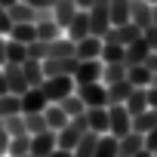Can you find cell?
<instances>
[{
	"label": "cell",
	"mask_w": 157,
	"mask_h": 157,
	"mask_svg": "<svg viewBox=\"0 0 157 157\" xmlns=\"http://www.w3.org/2000/svg\"><path fill=\"white\" fill-rule=\"evenodd\" d=\"M74 93L83 99L86 108H108V86L102 80H93V83H77Z\"/></svg>",
	"instance_id": "1"
},
{
	"label": "cell",
	"mask_w": 157,
	"mask_h": 157,
	"mask_svg": "<svg viewBox=\"0 0 157 157\" xmlns=\"http://www.w3.org/2000/svg\"><path fill=\"white\" fill-rule=\"evenodd\" d=\"M102 68H105V62L102 59H80L77 62V68H74V86L77 83H93V80H102Z\"/></svg>",
	"instance_id": "5"
},
{
	"label": "cell",
	"mask_w": 157,
	"mask_h": 157,
	"mask_svg": "<svg viewBox=\"0 0 157 157\" xmlns=\"http://www.w3.org/2000/svg\"><path fill=\"white\" fill-rule=\"evenodd\" d=\"M154 126H157V108H151V105H148L142 114H136V117H132V129H136V132H142V136H145L148 129H154Z\"/></svg>",
	"instance_id": "24"
},
{
	"label": "cell",
	"mask_w": 157,
	"mask_h": 157,
	"mask_svg": "<svg viewBox=\"0 0 157 157\" xmlns=\"http://www.w3.org/2000/svg\"><path fill=\"white\" fill-rule=\"evenodd\" d=\"M56 37H62V25H59L56 19L37 22V40H56Z\"/></svg>",
	"instance_id": "27"
},
{
	"label": "cell",
	"mask_w": 157,
	"mask_h": 157,
	"mask_svg": "<svg viewBox=\"0 0 157 157\" xmlns=\"http://www.w3.org/2000/svg\"><path fill=\"white\" fill-rule=\"evenodd\" d=\"M25 129L34 136V132H43V129H49L46 126V117H43V111H34V114H25Z\"/></svg>",
	"instance_id": "35"
},
{
	"label": "cell",
	"mask_w": 157,
	"mask_h": 157,
	"mask_svg": "<svg viewBox=\"0 0 157 157\" xmlns=\"http://www.w3.org/2000/svg\"><path fill=\"white\" fill-rule=\"evenodd\" d=\"M77 56H56V59H43V77H71L77 68Z\"/></svg>",
	"instance_id": "6"
},
{
	"label": "cell",
	"mask_w": 157,
	"mask_h": 157,
	"mask_svg": "<svg viewBox=\"0 0 157 157\" xmlns=\"http://www.w3.org/2000/svg\"><path fill=\"white\" fill-rule=\"evenodd\" d=\"M25 3H31L34 10H52V6H56V0H25Z\"/></svg>",
	"instance_id": "39"
},
{
	"label": "cell",
	"mask_w": 157,
	"mask_h": 157,
	"mask_svg": "<svg viewBox=\"0 0 157 157\" xmlns=\"http://www.w3.org/2000/svg\"><path fill=\"white\" fill-rule=\"evenodd\" d=\"M25 59H28V46H25V43H19V40H13V37H6V62L22 65Z\"/></svg>",
	"instance_id": "29"
},
{
	"label": "cell",
	"mask_w": 157,
	"mask_h": 157,
	"mask_svg": "<svg viewBox=\"0 0 157 157\" xmlns=\"http://www.w3.org/2000/svg\"><path fill=\"white\" fill-rule=\"evenodd\" d=\"M6 37H13V40H19V43H34L37 40V25L34 22H13V28H10V34Z\"/></svg>",
	"instance_id": "16"
},
{
	"label": "cell",
	"mask_w": 157,
	"mask_h": 157,
	"mask_svg": "<svg viewBox=\"0 0 157 157\" xmlns=\"http://www.w3.org/2000/svg\"><path fill=\"white\" fill-rule=\"evenodd\" d=\"M3 77H6V90H10V93L22 96V93L28 90V80H25V74H22V65L6 62V65H3Z\"/></svg>",
	"instance_id": "7"
},
{
	"label": "cell",
	"mask_w": 157,
	"mask_h": 157,
	"mask_svg": "<svg viewBox=\"0 0 157 157\" xmlns=\"http://www.w3.org/2000/svg\"><path fill=\"white\" fill-rule=\"evenodd\" d=\"M74 13H77V0H56V6H52V19L62 28H68V22L74 19Z\"/></svg>",
	"instance_id": "18"
},
{
	"label": "cell",
	"mask_w": 157,
	"mask_h": 157,
	"mask_svg": "<svg viewBox=\"0 0 157 157\" xmlns=\"http://www.w3.org/2000/svg\"><path fill=\"white\" fill-rule=\"evenodd\" d=\"M43 117H46V126H49V129H56V132L68 123V114L62 111V105H59V102H49V105L43 108Z\"/></svg>",
	"instance_id": "22"
},
{
	"label": "cell",
	"mask_w": 157,
	"mask_h": 157,
	"mask_svg": "<svg viewBox=\"0 0 157 157\" xmlns=\"http://www.w3.org/2000/svg\"><path fill=\"white\" fill-rule=\"evenodd\" d=\"M151 86H157V71H154V77H151Z\"/></svg>",
	"instance_id": "49"
},
{
	"label": "cell",
	"mask_w": 157,
	"mask_h": 157,
	"mask_svg": "<svg viewBox=\"0 0 157 157\" xmlns=\"http://www.w3.org/2000/svg\"><path fill=\"white\" fill-rule=\"evenodd\" d=\"M151 25H157V3L151 6Z\"/></svg>",
	"instance_id": "46"
},
{
	"label": "cell",
	"mask_w": 157,
	"mask_h": 157,
	"mask_svg": "<svg viewBox=\"0 0 157 157\" xmlns=\"http://www.w3.org/2000/svg\"><path fill=\"white\" fill-rule=\"evenodd\" d=\"M123 105H126V111H129L132 117H136V114H142V111L148 108V86H136Z\"/></svg>",
	"instance_id": "21"
},
{
	"label": "cell",
	"mask_w": 157,
	"mask_h": 157,
	"mask_svg": "<svg viewBox=\"0 0 157 157\" xmlns=\"http://www.w3.org/2000/svg\"><path fill=\"white\" fill-rule=\"evenodd\" d=\"M59 105H62V111H65L68 117H77V114H83V111H86V105H83V99L77 96V93H68V96H65V99H62Z\"/></svg>",
	"instance_id": "28"
},
{
	"label": "cell",
	"mask_w": 157,
	"mask_h": 157,
	"mask_svg": "<svg viewBox=\"0 0 157 157\" xmlns=\"http://www.w3.org/2000/svg\"><path fill=\"white\" fill-rule=\"evenodd\" d=\"M52 148H56V129H43V132H34L31 136V154L46 157Z\"/></svg>",
	"instance_id": "13"
},
{
	"label": "cell",
	"mask_w": 157,
	"mask_h": 157,
	"mask_svg": "<svg viewBox=\"0 0 157 157\" xmlns=\"http://www.w3.org/2000/svg\"><path fill=\"white\" fill-rule=\"evenodd\" d=\"M105 86H108V105L126 102V99H129V93L136 90V86L126 80V77H123V80H114V83H105Z\"/></svg>",
	"instance_id": "17"
},
{
	"label": "cell",
	"mask_w": 157,
	"mask_h": 157,
	"mask_svg": "<svg viewBox=\"0 0 157 157\" xmlns=\"http://www.w3.org/2000/svg\"><path fill=\"white\" fill-rule=\"evenodd\" d=\"M132 157H154V154H151V151H148V148H142V151H136V154H132Z\"/></svg>",
	"instance_id": "45"
},
{
	"label": "cell",
	"mask_w": 157,
	"mask_h": 157,
	"mask_svg": "<svg viewBox=\"0 0 157 157\" xmlns=\"http://www.w3.org/2000/svg\"><path fill=\"white\" fill-rule=\"evenodd\" d=\"M99 52H102V37H96V34H90V37L74 43V56L77 59H99Z\"/></svg>",
	"instance_id": "14"
},
{
	"label": "cell",
	"mask_w": 157,
	"mask_h": 157,
	"mask_svg": "<svg viewBox=\"0 0 157 157\" xmlns=\"http://www.w3.org/2000/svg\"><path fill=\"white\" fill-rule=\"evenodd\" d=\"M145 148H148V151H151V154H154V151H157V126H154V129H148V132H145Z\"/></svg>",
	"instance_id": "37"
},
{
	"label": "cell",
	"mask_w": 157,
	"mask_h": 157,
	"mask_svg": "<svg viewBox=\"0 0 157 157\" xmlns=\"http://www.w3.org/2000/svg\"><path fill=\"white\" fill-rule=\"evenodd\" d=\"M151 6L154 3H148V0H129V22H136L145 31L151 25Z\"/></svg>",
	"instance_id": "15"
},
{
	"label": "cell",
	"mask_w": 157,
	"mask_h": 157,
	"mask_svg": "<svg viewBox=\"0 0 157 157\" xmlns=\"http://www.w3.org/2000/svg\"><path fill=\"white\" fill-rule=\"evenodd\" d=\"M3 65H6V37L0 34V68H3Z\"/></svg>",
	"instance_id": "41"
},
{
	"label": "cell",
	"mask_w": 157,
	"mask_h": 157,
	"mask_svg": "<svg viewBox=\"0 0 157 157\" xmlns=\"http://www.w3.org/2000/svg\"><path fill=\"white\" fill-rule=\"evenodd\" d=\"M28 151H31V132L10 136V151L6 154H28Z\"/></svg>",
	"instance_id": "33"
},
{
	"label": "cell",
	"mask_w": 157,
	"mask_h": 157,
	"mask_svg": "<svg viewBox=\"0 0 157 157\" xmlns=\"http://www.w3.org/2000/svg\"><path fill=\"white\" fill-rule=\"evenodd\" d=\"M154 157H157V151H154Z\"/></svg>",
	"instance_id": "52"
},
{
	"label": "cell",
	"mask_w": 157,
	"mask_h": 157,
	"mask_svg": "<svg viewBox=\"0 0 157 157\" xmlns=\"http://www.w3.org/2000/svg\"><path fill=\"white\" fill-rule=\"evenodd\" d=\"M86 13H90V34L105 37V31L111 28V6H108V0H93V6Z\"/></svg>",
	"instance_id": "2"
},
{
	"label": "cell",
	"mask_w": 157,
	"mask_h": 157,
	"mask_svg": "<svg viewBox=\"0 0 157 157\" xmlns=\"http://www.w3.org/2000/svg\"><path fill=\"white\" fill-rule=\"evenodd\" d=\"M6 151H10V132H6V129H0V157H3Z\"/></svg>",
	"instance_id": "40"
},
{
	"label": "cell",
	"mask_w": 157,
	"mask_h": 157,
	"mask_svg": "<svg viewBox=\"0 0 157 157\" xmlns=\"http://www.w3.org/2000/svg\"><path fill=\"white\" fill-rule=\"evenodd\" d=\"M126 77V65L123 62H108L102 68V83H114V80H123Z\"/></svg>",
	"instance_id": "30"
},
{
	"label": "cell",
	"mask_w": 157,
	"mask_h": 157,
	"mask_svg": "<svg viewBox=\"0 0 157 157\" xmlns=\"http://www.w3.org/2000/svg\"><path fill=\"white\" fill-rule=\"evenodd\" d=\"M99 59L108 65V62H123V46L120 43H108V40H102V52H99Z\"/></svg>",
	"instance_id": "32"
},
{
	"label": "cell",
	"mask_w": 157,
	"mask_h": 157,
	"mask_svg": "<svg viewBox=\"0 0 157 157\" xmlns=\"http://www.w3.org/2000/svg\"><path fill=\"white\" fill-rule=\"evenodd\" d=\"M151 71L145 68V65H132V68H126V80L132 83V86H151Z\"/></svg>",
	"instance_id": "26"
},
{
	"label": "cell",
	"mask_w": 157,
	"mask_h": 157,
	"mask_svg": "<svg viewBox=\"0 0 157 157\" xmlns=\"http://www.w3.org/2000/svg\"><path fill=\"white\" fill-rule=\"evenodd\" d=\"M142 65H145V68H148V71H151V74H154V71H157V52H154V49H151V52H148V56H145V62H142Z\"/></svg>",
	"instance_id": "38"
},
{
	"label": "cell",
	"mask_w": 157,
	"mask_h": 157,
	"mask_svg": "<svg viewBox=\"0 0 157 157\" xmlns=\"http://www.w3.org/2000/svg\"><path fill=\"white\" fill-rule=\"evenodd\" d=\"M19 99H22V114H34V111H43V108L49 105L40 86H28Z\"/></svg>",
	"instance_id": "9"
},
{
	"label": "cell",
	"mask_w": 157,
	"mask_h": 157,
	"mask_svg": "<svg viewBox=\"0 0 157 157\" xmlns=\"http://www.w3.org/2000/svg\"><path fill=\"white\" fill-rule=\"evenodd\" d=\"M93 6V0H77V10H90Z\"/></svg>",
	"instance_id": "44"
},
{
	"label": "cell",
	"mask_w": 157,
	"mask_h": 157,
	"mask_svg": "<svg viewBox=\"0 0 157 157\" xmlns=\"http://www.w3.org/2000/svg\"><path fill=\"white\" fill-rule=\"evenodd\" d=\"M46 102H62L68 93H74V77H43L40 83Z\"/></svg>",
	"instance_id": "4"
},
{
	"label": "cell",
	"mask_w": 157,
	"mask_h": 157,
	"mask_svg": "<svg viewBox=\"0 0 157 157\" xmlns=\"http://www.w3.org/2000/svg\"><path fill=\"white\" fill-rule=\"evenodd\" d=\"M86 123L93 132H108V108H86Z\"/></svg>",
	"instance_id": "23"
},
{
	"label": "cell",
	"mask_w": 157,
	"mask_h": 157,
	"mask_svg": "<svg viewBox=\"0 0 157 157\" xmlns=\"http://www.w3.org/2000/svg\"><path fill=\"white\" fill-rule=\"evenodd\" d=\"M6 13H10V19L13 22H40V10H34L31 3H25V0H16L13 6H6Z\"/></svg>",
	"instance_id": "12"
},
{
	"label": "cell",
	"mask_w": 157,
	"mask_h": 157,
	"mask_svg": "<svg viewBox=\"0 0 157 157\" xmlns=\"http://www.w3.org/2000/svg\"><path fill=\"white\" fill-rule=\"evenodd\" d=\"M142 148H145V136L136 132V129H129L126 136L117 139V157H132V154L142 151Z\"/></svg>",
	"instance_id": "11"
},
{
	"label": "cell",
	"mask_w": 157,
	"mask_h": 157,
	"mask_svg": "<svg viewBox=\"0 0 157 157\" xmlns=\"http://www.w3.org/2000/svg\"><path fill=\"white\" fill-rule=\"evenodd\" d=\"M0 129H3V117H0Z\"/></svg>",
	"instance_id": "50"
},
{
	"label": "cell",
	"mask_w": 157,
	"mask_h": 157,
	"mask_svg": "<svg viewBox=\"0 0 157 157\" xmlns=\"http://www.w3.org/2000/svg\"><path fill=\"white\" fill-rule=\"evenodd\" d=\"M46 157H74V154H71V151H65V148H59V145H56V148H52V151H49V154H46Z\"/></svg>",
	"instance_id": "42"
},
{
	"label": "cell",
	"mask_w": 157,
	"mask_h": 157,
	"mask_svg": "<svg viewBox=\"0 0 157 157\" xmlns=\"http://www.w3.org/2000/svg\"><path fill=\"white\" fill-rule=\"evenodd\" d=\"M83 37H90V13L86 10H77L74 13V19L68 22V40H83Z\"/></svg>",
	"instance_id": "10"
},
{
	"label": "cell",
	"mask_w": 157,
	"mask_h": 157,
	"mask_svg": "<svg viewBox=\"0 0 157 157\" xmlns=\"http://www.w3.org/2000/svg\"><path fill=\"white\" fill-rule=\"evenodd\" d=\"M16 3V0H0V6H13Z\"/></svg>",
	"instance_id": "48"
},
{
	"label": "cell",
	"mask_w": 157,
	"mask_h": 157,
	"mask_svg": "<svg viewBox=\"0 0 157 157\" xmlns=\"http://www.w3.org/2000/svg\"><path fill=\"white\" fill-rule=\"evenodd\" d=\"M10 157H37V154H31V151H28V154H10Z\"/></svg>",
	"instance_id": "47"
},
{
	"label": "cell",
	"mask_w": 157,
	"mask_h": 157,
	"mask_svg": "<svg viewBox=\"0 0 157 157\" xmlns=\"http://www.w3.org/2000/svg\"><path fill=\"white\" fill-rule=\"evenodd\" d=\"M6 114H22V99L16 93H3L0 96V117H6Z\"/></svg>",
	"instance_id": "31"
},
{
	"label": "cell",
	"mask_w": 157,
	"mask_h": 157,
	"mask_svg": "<svg viewBox=\"0 0 157 157\" xmlns=\"http://www.w3.org/2000/svg\"><path fill=\"white\" fill-rule=\"evenodd\" d=\"M132 129V114L126 111V105L123 102H117V105H108V132L111 136H126Z\"/></svg>",
	"instance_id": "3"
},
{
	"label": "cell",
	"mask_w": 157,
	"mask_h": 157,
	"mask_svg": "<svg viewBox=\"0 0 157 157\" xmlns=\"http://www.w3.org/2000/svg\"><path fill=\"white\" fill-rule=\"evenodd\" d=\"M148 3H157V0H148Z\"/></svg>",
	"instance_id": "51"
},
{
	"label": "cell",
	"mask_w": 157,
	"mask_h": 157,
	"mask_svg": "<svg viewBox=\"0 0 157 157\" xmlns=\"http://www.w3.org/2000/svg\"><path fill=\"white\" fill-rule=\"evenodd\" d=\"M148 105L157 108V86H148Z\"/></svg>",
	"instance_id": "43"
},
{
	"label": "cell",
	"mask_w": 157,
	"mask_h": 157,
	"mask_svg": "<svg viewBox=\"0 0 157 157\" xmlns=\"http://www.w3.org/2000/svg\"><path fill=\"white\" fill-rule=\"evenodd\" d=\"M93 157H117V136H111V132H102Z\"/></svg>",
	"instance_id": "25"
},
{
	"label": "cell",
	"mask_w": 157,
	"mask_h": 157,
	"mask_svg": "<svg viewBox=\"0 0 157 157\" xmlns=\"http://www.w3.org/2000/svg\"><path fill=\"white\" fill-rule=\"evenodd\" d=\"M142 37H145V43H148V46L157 52V25H148V28L142 31Z\"/></svg>",
	"instance_id": "36"
},
{
	"label": "cell",
	"mask_w": 157,
	"mask_h": 157,
	"mask_svg": "<svg viewBox=\"0 0 157 157\" xmlns=\"http://www.w3.org/2000/svg\"><path fill=\"white\" fill-rule=\"evenodd\" d=\"M148 52H151V46L145 43V37H136L132 43H126V46H123V65H126V68H132V65H142Z\"/></svg>",
	"instance_id": "8"
},
{
	"label": "cell",
	"mask_w": 157,
	"mask_h": 157,
	"mask_svg": "<svg viewBox=\"0 0 157 157\" xmlns=\"http://www.w3.org/2000/svg\"><path fill=\"white\" fill-rule=\"evenodd\" d=\"M96 145H99V132H93V129H86L83 136H80V142L74 145V157H93L96 154Z\"/></svg>",
	"instance_id": "20"
},
{
	"label": "cell",
	"mask_w": 157,
	"mask_h": 157,
	"mask_svg": "<svg viewBox=\"0 0 157 157\" xmlns=\"http://www.w3.org/2000/svg\"><path fill=\"white\" fill-rule=\"evenodd\" d=\"M22 74H25L28 86H40L43 83V62L40 59H25L22 62Z\"/></svg>",
	"instance_id": "19"
},
{
	"label": "cell",
	"mask_w": 157,
	"mask_h": 157,
	"mask_svg": "<svg viewBox=\"0 0 157 157\" xmlns=\"http://www.w3.org/2000/svg\"><path fill=\"white\" fill-rule=\"evenodd\" d=\"M3 129H6L10 136L28 132V129H25V114H6V117H3Z\"/></svg>",
	"instance_id": "34"
}]
</instances>
